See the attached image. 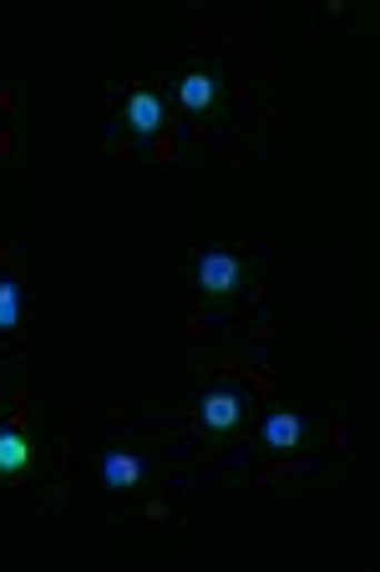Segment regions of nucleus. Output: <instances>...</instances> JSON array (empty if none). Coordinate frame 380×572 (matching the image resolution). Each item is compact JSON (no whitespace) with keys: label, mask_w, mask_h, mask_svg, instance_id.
<instances>
[{"label":"nucleus","mask_w":380,"mask_h":572,"mask_svg":"<svg viewBox=\"0 0 380 572\" xmlns=\"http://www.w3.org/2000/svg\"><path fill=\"white\" fill-rule=\"evenodd\" d=\"M243 405H249V395H243V390L219 385V390H208L203 401H198V421H203V431L223 435V431H233V425L243 421Z\"/></svg>","instance_id":"nucleus-1"},{"label":"nucleus","mask_w":380,"mask_h":572,"mask_svg":"<svg viewBox=\"0 0 380 572\" xmlns=\"http://www.w3.org/2000/svg\"><path fill=\"white\" fill-rule=\"evenodd\" d=\"M243 263L233 259V253L213 249V253H198V289L203 294H239L243 289Z\"/></svg>","instance_id":"nucleus-2"},{"label":"nucleus","mask_w":380,"mask_h":572,"mask_svg":"<svg viewBox=\"0 0 380 572\" xmlns=\"http://www.w3.org/2000/svg\"><path fill=\"white\" fill-rule=\"evenodd\" d=\"M102 486L107 492H138L142 486V461L132 451H107L102 456Z\"/></svg>","instance_id":"nucleus-3"},{"label":"nucleus","mask_w":380,"mask_h":572,"mask_svg":"<svg viewBox=\"0 0 380 572\" xmlns=\"http://www.w3.org/2000/svg\"><path fill=\"white\" fill-rule=\"evenodd\" d=\"M259 441H264L269 451H294L304 441V421L294 411H274V415H264V425H259Z\"/></svg>","instance_id":"nucleus-4"},{"label":"nucleus","mask_w":380,"mask_h":572,"mask_svg":"<svg viewBox=\"0 0 380 572\" xmlns=\"http://www.w3.org/2000/svg\"><path fill=\"white\" fill-rule=\"evenodd\" d=\"M219 71H188L183 81H178V102L188 107V112H208V107L219 102Z\"/></svg>","instance_id":"nucleus-5"},{"label":"nucleus","mask_w":380,"mask_h":572,"mask_svg":"<svg viewBox=\"0 0 380 572\" xmlns=\"http://www.w3.org/2000/svg\"><path fill=\"white\" fill-rule=\"evenodd\" d=\"M127 127L138 132V138H152L162 127V97L158 92H132V102H127Z\"/></svg>","instance_id":"nucleus-6"},{"label":"nucleus","mask_w":380,"mask_h":572,"mask_svg":"<svg viewBox=\"0 0 380 572\" xmlns=\"http://www.w3.org/2000/svg\"><path fill=\"white\" fill-rule=\"evenodd\" d=\"M31 466V441L21 431H0V476H21Z\"/></svg>","instance_id":"nucleus-7"},{"label":"nucleus","mask_w":380,"mask_h":572,"mask_svg":"<svg viewBox=\"0 0 380 572\" xmlns=\"http://www.w3.org/2000/svg\"><path fill=\"white\" fill-rule=\"evenodd\" d=\"M21 320V284L11 274H0V334H11Z\"/></svg>","instance_id":"nucleus-8"}]
</instances>
